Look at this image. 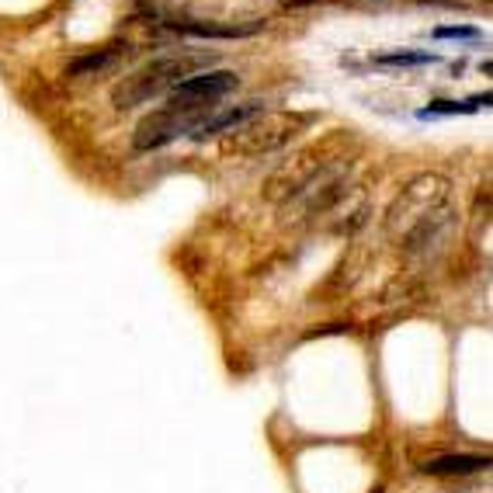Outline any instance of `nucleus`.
I'll use <instances>...</instances> for the list:
<instances>
[{"mask_svg":"<svg viewBox=\"0 0 493 493\" xmlns=\"http://www.w3.org/2000/svg\"><path fill=\"white\" fill-rule=\"evenodd\" d=\"M449 229V184L442 178H417L389 209V233L404 237L406 250L438 244Z\"/></svg>","mask_w":493,"mask_h":493,"instance_id":"obj_1","label":"nucleus"},{"mask_svg":"<svg viewBox=\"0 0 493 493\" xmlns=\"http://www.w3.org/2000/svg\"><path fill=\"white\" fill-rule=\"evenodd\" d=\"M421 470L427 476H466V472L487 470V459H479V455H442V459L424 462Z\"/></svg>","mask_w":493,"mask_h":493,"instance_id":"obj_7","label":"nucleus"},{"mask_svg":"<svg viewBox=\"0 0 493 493\" xmlns=\"http://www.w3.org/2000/svg\"><path fill=\"white\" fill-rule=\"evenodd\" d=\"M434 39H472V42H479L483 35L476 28H466V24H442V28H434Z\"/></svg>","mask_w":493,"mask_h":493,"instance_id":"obj_10","label":"nucleus"},{"mask_svg":"<svg viewBox=\"0 0 493 493\" xmlns=\"http://www.w3.org/2000/svg\"><path fill=\"white\" fill-rule=\"evenodd\" d=\"M209 108L202 105H188V101H167L160 112H150L139 126H135V150H157L174 143L178 135L195 133V126L202 122Z\"/></svg>","mask_w":493,"mask_h":493,"instance_id":"obj_3","label":"nucleus"},{"mask_svg":"<svg viewBox=\"0 0 493 493\" xmlns=\"http://www.w3.org/2000/svg\"><path fill=\"white\" fill-rule=\"evenodd\" d=\"M265 112V105H257V101H244V105H237V108H226L219 115H205L202 122L195 126V139H205V135H219V133H240L246 122H254L257 115Z\"/></svg>","mask_w":493,"mask_h":493,"instance_id":"obj_5","label":"nucleus"},{"mask_svg":"<svg viewBox=\"0 0 493 493\" xmlns=\"http://www.w3.org/2000/svg\"><path fill=\"white\" fill-rule=\"evenodd\" d=\"M306 4H313V0H289V7H306Z\"/></svg>","mask_w":493,"mask_h":493,"instance_id":"obj_11","label":"nucleus"},{"mask_svg":"<svg viewBox=\"0 0 493 493\" xmlns=\"http://www.w3.org/2000/svg\"><path fill=\"white\" fill-rule=\"evenodd\" d=\"M126 49L129 45H105V49H94L90 56H84V60H73L70 63V73L73 77H84V73H101V70H108L118 60V56H126Z\"/></svg>","mask_w":493,"mask_h":493,"instance_id":"obj_8","label":"nucleus"},{"mask_svg":"<svg viewBox=\"0 0 493 493\" xmlns=\"http://www.w3.org/2000/svg\"><path fill=\"white\" fill-rule=\"evenodd\" d=\"M188 70H191V60H178V56L157 60V63H150V67L135 70L133 77H122V84H115L112 90L115 108H118V112H122V108H135V105L153 101L163 90H174V84H181V80L188 77Z\"/></svg>","mask_w":493,"mask_h":493,"instance_id":"obj_2","label":"nucleus"},{"mask_svg":"<svg viewBox=\"0 0 493 493\" xmlns=\"http://www.w3.org/2000/svg\"><path fill=\"white\" fill-rule=\"evenodd\" d=\"M265 22L254 24H209V22H174L181 35H191V39H246L254 32H261Z\"/></svg>","mask_w":493,"mask_h":493,"instance_id":"obj_6","label":"nucleus"},{"mask_svg":"<svg viewBox=\"0 0 493 493\" xmlns=\"http://www.w3.org/2000/svg\"><path fill=\"white\" fill-rule=\"evenodd\" d=\"M237 73L229 70H216V73H199V77H184L181 84H174L171 98L174 101H188V105H202V108H212V101L226 98L229 90H237Z\"/></svg>","mask_w":493,"mask_h":493,"instance_id":"obj_4","label":"nucleus"},{"mask_svg":"<svg viewBox=\"0 0 493 493\" xmlns=\"http://www.w3.org/2000/svg\"><path fill=\"white\" fill-rule=\"evenodd\" d=\"M376 63L382 67H427V63H438V52H382L376 56Z\"/></svg>","mask_w":493,"mask_h":493,"instance_id":"obj_9","label":"nucleus"}]
</instances>
